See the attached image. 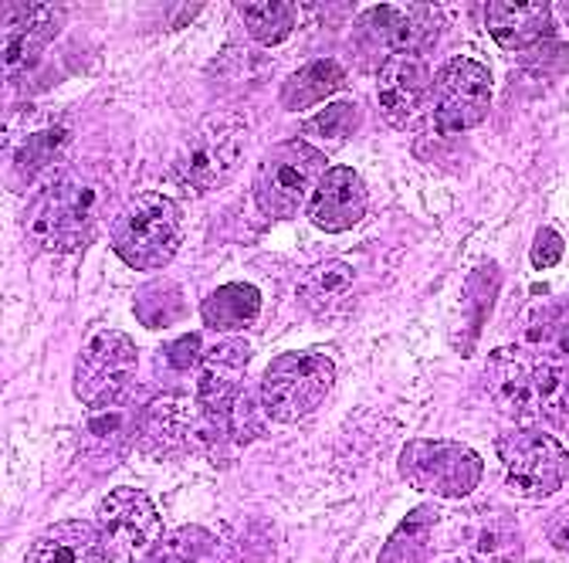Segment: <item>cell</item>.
Masks as SVG:
<instances>
[{"instance_id":"obj_1","label":"cell","mask_w":569,"mask_h":563,"mask_svg":"<svg viewBox=\"0 0 569 563\" xmlns=\"http://www.w3.org/2000/svg\"><path fill=\"white\" fill-rule=\"evenodd\" d=\"M112 174L92 164H76L44 180L24 210V231L44 251H79L92 241L102 210L112 200Z\"/></svg>"},{"instance_id":"obj_2","label":"cell","mask_w":569,"mask_h":563,"mask_svg":"<svg viewBox=\"0 0 569 563\" xmlns=\"http://www.w3.org/2000/svg\"><path fill=\"white\" fill-rule=\"evenodd\" d=\"M248 154V122L238 112H213L187 136L177 154V180L187 194L200 197L224 187Z\"/></svg>"},{"instance_id":"obj_3","label":"cell","mask_w":569,"mask_h":563,"mask_svg":"<svg viewBox=\"0 0 569 563\" xmlns=\"http://www.w3.org/2000/svg\"><path fill=\"white\" fill-rule=\"evenodd\" d=\"M183 241V218L177 200L163 194L132 197L119 218L112 221V248L116 255L139 271H153L173 261Z\"/></svg>"},{"instance_id":"obj_4","label":"cell","mask_w":569,"mask_h":563,"mask_svg":"<svg viewBox=\"0 0 569 563\" xmlns=\"http://www.w3.org/2000/svg\"><path fill=\"white\" fill-rule=\"evenodd\" d=\"M336 384V364L322 354H281L261 377V411L274 425H299L322 407Z\"/></svg>"},{"instance_id":"obj_5","label":"cell","mask_w":569,"mask_h":563,"mask_svg":"<svg viewBox=\"0 0 569 563\" xmlns=\"http://www.w3.org/2000/svg\"><path fill=\"white\" fill-rule=\"evenodd\" d=\"M326 170H329L326 157L312 144H306V139L278 144L268 150L261 164L254 200L268 218H292L309 207Z\"/></svg>"},{"instance_id":"obj_6","label":"cell","mask_w":569,"mask_h":563,"mask_svg":"<svg viewBox=\"0 0 569 563\" xmlns=\"http://www.w3.org/2000/svg\"><path fill=\"white\" fill-rule=\"evenodd\" d=\"M481 455L461 442L417 438L400 452V475L438 500H465L481 482Z\"/></svg>"},{"instance_id":"obj_7","label":"cell","mask_w":569,"mask_h":563,"mask_svg":"<svg viewBox=\"0 0 569 563\" xmlns=\"http://www.w3.org/2000/svg\"><path fill=\"white\" fill-rule=\"evenodd\" d=\"M498 458L506 465V485L522 500L552 496L569 475L566 448L539 428H516L498 438Z\"/></svg>"},{"instance_id":"obj_8","label":"cell","mask_w":569,"mask_h":563,"mask_svg":"<svg viewBox=\"0 0 569 563\" xmlns=\"http://www.w3.org/2000/svg\"><path fill=\"white\" fill-rule=\"evenodd\" d=\"M96 526L102 530L106 556L116 563H136L163 536V520L157 513V503L142 488H129V485L112 488L99 503Z\"/></svg>"},{"instance_id":"obj_9","label":"cell","mask_w":569,"mask_h":563,"mask_svg":"<svg viewBox=\"0 0 569 563\" xmlns=\"http://www.w3.org/2000/svg\"><path fill=\"white\" fill-rule=\"evenodd\" d=\"M4 147L11 160V187L34 184L38 177L51 180L64 170V154L71 147V122L51 112H24L8 122Z\"/></svg>"},{"instance_id":"obj_10","label":"cell","mask_w":569,"mask_h":563,"mask_svg":"<svg viewBox=\"0 0 569 563\" xmlns=\"http://www.w3.org/2000/svg\"><path fill=\"white\" fill-rule=\"evenodd\" d=\"M136 367H139V354L126 333L119 329L92 333L76 364V397L86 407H106L122 394H129Z\"/></svg>"},{"instance_id":"obj_11","label":"cell","mask_w":569,"mask_h":563,"mask_svg":"<svg viewBox=\"0 0 569 563\" xmlns=\"http://www.w3.org/2000/svg\"><path fill=\"white\" fill-rule=\"evenodd\" d=\"M251 364V343L241 336H224L203 349L197 367V404L213 435H228L231 414L241 401L244 367Z\"/></svg>"},{"instance_id":"obj_12","label":"cell","mask_w":569,"mask_h":563,"mask_svg":"<svg viewBox=\"0 0 569 563\" xmlns=\"http://www.w3.org/2000/svg\"><path fill=\"white\" fill-rule=\"evenodd\" d=\"M495 79L488 65L475 58H451L435 79V119L441 132H468L475 129L491 106Z\"/></svg>"},{"instance_id":"obj_13","label":"cell","mask_w":569,"mask_h":563,"mask_svg":"<svg viewBox=\"0 0 569 563\" xmlns=\"http://www.w3.org/2000/svg\"><path fill=\"white\" fill-rule=\"evenodd\" d=\"M150 401H142V394H122L119 401L106 407H92V414L82 421L79 432V455L86 458L89 468L109 472L119 465L129 452V445L139 438L142 411Z\"/></svg>"},{"instance_id":"obj_14","label":"cell","mask_w":569,"mask_h":563,"mask_svg":"<svg viewBox=\"0 0 569 563\" xmlns=\"http://www.w3.org/2000/svg\"><path fill=\"white\" fill-rule=\"evenodd\" d=\"M377 106L387 122L413 129L427 109H435V82L420 55H390L377 72Z\"/></svg>"},{"instance_id":"obj_15","label":"cell","mask_w":569,"mask_h":563,"mask_svg":"<svg viewBox=\"0 0 569 563\" xmlns=\"http://www.w3.org/2000/svg\"><path fill=\"white\" fill-rule=\"evenodd\" d=\"M441 14L431 4H377L360 18V38L390 55H417L435 45Z\"/></svg>"},{"instance_id":"obj_16","label":"cell","mask_w":569,"mask_h":563,"mask_svg":"<svg viewBox=\"0 0 569 563\" xmlns=\"http://www.w3.org/2000/svg\"><path fill=\"white\" fill-rule=\"evenodd\" d=\"M64 11L54 4H4V72L18 79L61 31Z\"/></svg>"},{"instance_id":"obj_17","label":"cell","mask_w":569,"mask_h":563,"mask_svg":"<svg viewBox=\"0 0 569 563\" xmlns=\"http://www.w3.org/2000/svg\"><path fill=\"white\" fill-rule=\"evenodd\" d=\"M532 371H536V364H529L522 354H512V349L491 354V360L485 364V394L506 417L519 421L522 428H529L539 417Z\"/></svg>"},{"instance_id":"obj_18","label":"cell","mask_w":569,"mask_h":563,"mask_svg":"<svg viewBox=\"0 0 569 563\" xmlns=\"http://www.w3.org/2000/svg\"><path fill=\"white\" fill-rule=\"evenodd\" d=\"M367 204H370V194H367V184L360 174L349 167H329L306 210H309L312 225L339 235V231H349L352 225L363 221Z\"/></svg>"},{"instance_id":"obj_19","label":"cell","mask_w":569,"mask_h":563,"mask_svg":"<svg viewBox=\"0 0 569 563\" xmlns=\"http://www.w3.org/2000/svg\"><path fill=\"white\" fill-rule=\"evenodd\" d=\"M485 28L498 48L526 51L552 38V8L546 0H529V4H512V0H491L485 4Z\"/></svg>"},{"instance_id":"obj_20","label":"cell","mask_w":569,"mask_h":563,"mask_svg":"<svg viewBox=\"0 0 569 563\" xmlns=\"http://www.w3.org/2000/svg\"><path fill=\"white\" fill-rule=\"evenodd\" d=\"M102 530L86 520H64L48 526L28 550L24 563H106Z\"/></svg>"},{"instance_id":"obj_21","label":"cell","mask_w":569,"mask_h":563,"mask_svg":"<svg viewBox=\"0 0 569 563\" xmlns=\"http://www.w3.org/2000/svg\"><path fill=\"white\" fill-rule=\"evenodd\" d=\"M197 425L190 411L180 404V397H157L142 411V425H139V445L147 452L160 455H180L193 445Z\"/></svg>"},{"instance_id":"obj_22","label":"cell","mask_w":569,"mask_h":563,"mask_svg":"<svg viewBox=\"0 0 569 563\" xmlns=\"http://www.w3.org/2000/svg\"><path fill=\"white\" fill-rule=\"evenodd\" d=\"M346 82V68L336 58H316L309 65H302L299 72H292L281 86V106L302 112L329 96H336Z\"/></svg>"},{"instance_id":"obj_23","label":"cell","mask_w":569,"mask_h":563,"mask_svg":"<svg viewBox=\"0 0 569 563\" xmlns=\"http://www.w3.org/2000/svg\"><path fill=\"white\" fill-rule=\"evenodd\" d=\"M258 313H261V296L254 286H244V282H231V286L213 289L200 306L203 326L213 333L244 329L258 319Z\"/></svg>"},{"instance_id":"obj_24","label":"cell","mask_w":569,"mask_h":563,"mask_svg":"<svg viewBox=\"0 0 569 563\" xmlns=\"http://www.w3.org/2000/svg\"><path fill=\"white\" fill-rule=\"evenodd\" d=\"M352 289V268L339 258H329V261H319L312 265L296 286V296H299V306L312 316H322L329 313L346 293Z\"/></svg>"},{"instance_id":"obj_25","label":"cell","mask_w":569,"mask_h":563,"mask_svg":"<svg viewBox=\"0 0 569 563\" xmlns=\"http://www.w3.org/2000/svg\"><path fill=\"white\" fill-rule=\"evenodd\" d=\"M435 526H438V510H435V506H420V510H413V513L393 530V536L383 543L377 563H420L423 553H427V543H431Z\"/></svg>"},{"instance_id":"obj_26","label":"cell","mask_w":569,"mask_h":563,"mask_svg":"<svg viewBox=\"0 0 569 563\" xmlns=\"http://www.w3.org/2000/svg\"><path fill=\"white\" fill-rule=\"evenodd\" d=\"M238 14L258 45L274 48L292 34L299 8L292 0H258V4H238Z\"/></svg>"},{"instance_id":"obj_27","label":"cell","mask_w":569,"mask_h":563,"mask_svg":"<svg viewBox=\"0 0 569 563\" xmlns=\"http://www.w3.org/2000/svg\"><path fill=\"white\" fill-rule=\"evenodd\" d=\"M132 313L147 329H167L173 319L183 316V293L177 282H167V278L150 282V286H142L136 293Z\"/></svg>"},{"instance_id":"obj_28","label":"cell","mask_w":569,"mask_h":563,"mask_svg":"<svg viewBox=\"0 0 569 563\" xmlns=\"http://www.w3.org/2000/svg\"><path fill=\"white\" fill-rule=\"evenodd\" d=\"M468 563H509L519 553V533L516 523L509 516L491 520L475 526V533H468Z\"/></svg>"},{"instance_id":"obj_29","label":"cell","mask_w":569,"mask_h":563,"mask_svg":"<svg viewBox=\"0 0 569 563\" xmlns=\"http://www.w3.org/2000/svg\"><path fill=\"white\" fill-rule=\"evenodd\" d=\"M536 404L549 425H569V367L539 360L536 364Z\"/></svg>"},{"instance_id":"obj_30","label":"cell","mask_w":569,"mask_h":563,"mask_svg":"<svg viewBox=\"0 0 569 563\" xmlns=\"http://www.w3.org/2000/svg\"><path fill=\"white\" fill-rule=\"evenodd\" d=\"M210 550V533L197 526H183L177 533L160 536V543L147 553L142 563H200Z\"/></svg>"},{"instance_id":"obj_31","label":"cell","mask_w":569,"mask_h":563,"mask_svg":"<svg viewBox=\"0 0 569 563\" xmlns=\"http://www.w3.org/2000/svg\"><path fill=\"white\" fill-rule=\"evenodd\" d=\"M526 343L532 349H546L552 364L569 367V306L552 316H539L536 326L526 333Z\"/></svg>"},{"instance_id":"obj_32","label":"cell","mask_w":569,"mask_h":563,"mask_svg":"<svg viewBox=\"0 0 569 563\" xmlns=\"http://www.w3.org/2000/svg\"><path fill=\"white\" fill-rule=\"evenodd\" d=\"M356 122H360V112H356L352 102H332L329 109H322L319 116H312L306 122V132L326 136V139H342L356 129Z\"/></svg>"},{"instance_id":"obj_33","label":"cell","mask_w":569,"mask_h":563,"mask_svg":"<svg viewBox=\"0 0 569 563\" xmlns=\"http://www.w3.org/2000/svg\"><path fill=\"white\" fill-rule=\"evenodd\" d=\"M203 349H207L203 339H200L197 333H187V336H180L177 343H167V346H163V360H167V367H170L173 374H190V371L200 367Z\"/></svg>"},{"instance_id":"obj_34","label":"cell","mask_w":569,"mask_h":563,"mask_svg":"<svg viewBox=\"0 0 569 563\" xmlns=\"http://www.w3.org/2000/svg\"><path fill=\"white\" fill-rule=\"evenodd\" d=\"M562 258V235L556 228H539L532 241V265L536 268H552Z\"/></svg>"},{"instance_id":"obj_35","label":"cell","mask_w":569,"mask_h":563,"mask_svg":"<svg viewBox=\"0 0 569 563\" xmlns=\"http://www.w3.org/2000/svg\"><path fill=\"white\" fill-rule=\"evenodd\" d=\"M546 536L556 550L569 553V503H562L549 520H546Z\"/></svg>"},{"instance_id":"obj_36","label":"cell","mask_w":569,"mask_h":563,"mask_svg":"<svg viewBox=\"0 0 569 563\" xmlns=\"http://www.w3.org/2000/svg\"><path fill=\"white\" fill-rule=\"evenodd\" d=\"M559 14H562V21L569 24V0H566V4H559Z\"/></svg>"},{"instance_id":"obj_37","label":"cell","mask_w":569,"mask_h":563,"mask_svg":"<svg viewBox=\"0 0 569 563\" xmlns=\"http://www.w3.org/2000/svg\"><path fill=\"white\" fill-rule=\"evenodd\" d=\"M465 563H468V560H465Z\"/></svg>"}]
</instances>
